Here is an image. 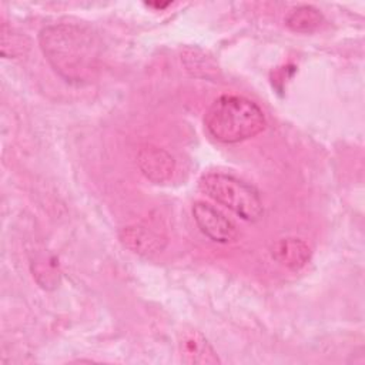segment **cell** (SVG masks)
I'll return each mask as SVG.
<instances>
[{
  "label": "cell",
  "mask_w": 365,
  "mask_h": 365,
  "mask_svg": "<svg viewBox=\"0 0 365 365\" xmlns=\"http://www.w3.org/2000/svg\"><path fill=\"white\" fill-rule=\"evenodd\" d=\"M40 47L51 67L67 81L91 78L97 63L94 37L71 24L48 26L40 31Z\"/></svg>",
  "instance_id": "1"
},
{
  "label": "cell",
  "mask_w": 365,
  "mask_h": 365,
  "mask_svg": "<svg viewBox=\"0 0 365 365\" xmlns=\"http://www.w3.org/2000/svg\"><path fill=\"white\" fill-rule=\"evenodd\" d=\"M204 125L217 141L234 144L259 134L267 121L254 101L242 96H222L207 110Z\"/></svg>",
  "instance_id": "2"
},
{
  "label": "cell",
  "mask_w": 365,
  "mask_h": 365,
  "mask_svg": "<svg viewBox=\"0 0 365 365\" xmlns=\"http://www.w3.org/2000/svg\"><path fill=\"white\" fill-rule=\"evenodd\" d=\"M200 190L225 205L240 218L255 222L264 212L258 191L245 181L224 173H207L200 178Z\"/></svg>",
  "instance_id": "3"
},
{
  "label": "cell",
  "mask_w": 365,
  "mask_h": 365,
  "mask_svg": "<svg viewBox=\"0 0 365 365\" xmlns=\"http://www.w3.org/2000/svg\"><path fill=\"white\" fill-rule=\"evenodd\" d=\"M192 217L201 232L215 242H232L238 235L234 222L207 202L197 201L192 205Z\"/></svg>",
  "instance_id": "4"
},
{
  "label": "cell",
  "mask_w": 365,
  "mask_h": 365,
  "mask_svg": "<svg viewBox=\"0 0 365 365\" xmlns=\"http://www.w3.org/2000/svg\"><path fill=\"white\" fill-rule=\"evenodd\" d=\"M120 241L127 250L143 257H154L167 245L165 235L143 224L124 227L120 231Z\"/></svg>",
  "instance_id": "5"
},
{
  "label": "cell",
  "mask_w": 365,
  "mask_h": 365,
  "mask_svg": "<svg viewBox=\"0 0 365 365\" xmlns=\"http://www.w3.org/2000/svg\"><path fill=\"white\" fill-rule=\"evenodd\" d=\"M141 173L155 184L167 182L175 170V161L170 153L164 148L154 145L144 147L138 151L137 157Z\"/></svg>",
  "instance_id": "6"
},
{
  "label": "cell",
  "mask_w": 365,
  "mask_h": 365,
  "mask_svg": "<svg viewBox=\"0 0 365 365\" xmlns=\"http://www.w3.org/2000/svg\"><path fill=\"white\" fill-rule=\"evenodd\" d=\"M180 355L181 361L185 364H218L220 359L207 341V338L195 331V329H188L182 331L180 342Z\"/></svg>",
  "instance_id": "7"
},
{
  "label": "cell",
  "mask_w": 365,
  "mask_h": 365,
  "mask_svg": "<svg viewBox=\"0 0 365 365\" xmlns=\"http://www.w3.org/2000/svg\"><path fill=\"white\" fill-rule=\"evenodd\" d=\"M271 254L278 264L294 271L302 268L311 258V250L308 244L294 237L278 240L272 245Z\"/></svg>",
  "instance_id": "8"
},
{
  "label": "cell",
  "mask_w": 365,
  "mask_h": 365,
  "mask_svg": "<svg viewBox=\"0 0 365 365\" xmlns=\"http://www.w3.org/2000/svg\"><path fill=\"white\" fill-rule=\"evenodd\" d=\"M288 29L297 33H312L322 23V14L312 6H298L285 17Z\"/></svg>",
  "instance_id": "9"
}]
</instances>
